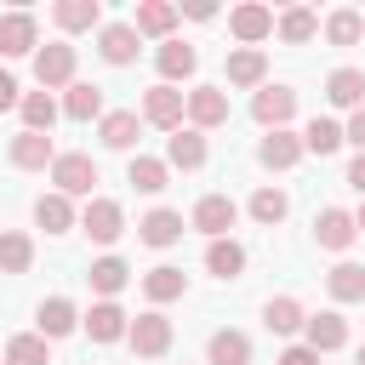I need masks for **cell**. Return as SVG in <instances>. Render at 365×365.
<instances>
[{"mask_svg": "<svg viewBox=\"0 0 365 365\" xmlns=\"http://www.w3.org/2000/svg\"><path fill=\"white\" fill-rule=\"evenodd\" d=\"M342 342H348L342 314H331V308H325V314H308V348H314V354H336Z\"/></svg>", "mask_w": 365, "mask_h": 365, "instance_id": "obj_17", "label": "cell"}, {"mask_svg": "<svg viewBox=\"0 0 365 365\" xmlns=\"http://www.w3.org/2000/svg\"><path fill=\"white\" fill-rule=\"evenodd\" d=\"M125 182H131L137 194H160V188H165V160H148V154H137V160L125 165Z\"/></svg>", "mask_w": 365, "mask_h": 365, "instance_id": "obj_37", "label": "cell"}, {"mask_svg": "<svg viewBox=\"0 0 365 365\" xmlns=\"http://www.w3.org/2000/svg\"><path fill=\"white\" fill-rule=\"evenodd\" d=\"M279 365H319V354H314L308 342H297V348H285V354H279Z\"/></svg>", "mask_w": 365, "mask_h": 365, "instance_id": "obj_42", "label": "cell"}, {"mask_svg": "<svg viewBox=\"0 0 365 365\" xmlns=\"http://www.w3.org/2000/svg\"><path fill=\"white\" fill-rule=\"evenodd\" d=\"M6 365H51L46 336H11L6 342Z\"/></svg>", "mask_w": 365, "mask_h": 365, "instance_id": "obj_41", "label": "cell"}, {"mask_svg": "<svg viewBox=\"0 0 365 365\" xmlns=\"http://www.w3.org/2000/svg\"><path fill=\"white\" fill-rule=\"evenodd\" d=\"M348 188H359V194H365V154L348 165Z\"/></svg>", "mask_w": 365, "mask_h": 365, "instance_id": "obj_45", "label": "cell"}, {"mask_svg": "<svg viewBox=\"0 0 365 365\" xmlns=\"http://www.w3.org/2000/svg\"><path fill=\"white\" fill-rule=\"evenodd\" d=\"M34 80L51 91V86H74V46H40V57H34Z\"/></svg>", "mask_w": 365, "mask_h": 365, "instance_id": "obj_6", "label": "cell"}, {"mask_svg": "<svg viewBox=\"0 0 365 365\" xmlns=\"http://www.w3.org/2000/svg\"><path fill=\"white\" fill-rule=\"evenodd\" d=\"M257 160H262L268 171H285V165L302 160V137H291V131H268V137L257 143Z\"/></svg>", "mask_w": 365, "mask_h": 365, "instance_id": "obj_14", "label": "cell"}, {"mask_svg": "<svg viewBox=\"0 0 365 365\" xmlns=\"http://www.w3.org/2000/svg\"><path fill=\"white\" fill-rule=\"evenodd\" d=\"M182 114H188V91H177V86H165V80L143 91V120H148V125L182 131Z\"/></svg>", "mask_w": 365, "mask_h": 365, "instance_id": "obj_1", "label": "cell"}, {"mask_svg": "<svg viewBox=\"0 0 365 365\" xmlns=\"http://www.w3.org/2000/svg\"><path fill=\"white\" fill-rule=\"evenodd\" d=\"M57 29H68V34H80V29H97V17H103V6L97 0H57Z\"/></svg>", "mask_w": 365, "mask_h": 365, "instance_id": "obj_32", "label": "cell"}, {"mask_svg": "<svg viewBox=\"0 0 365 365\" xmlns=\"http://www.w3.org/2000/svg\"><path fill=\"white\" fill-rule=\"evenodd\" d=\"M86 279H91V291H103V302H114V291H125V279H131V268H125L120 257H97Z\"/></svg>", "mask_w": 365, "mask_h": 365, "instance_id": "obj_29", "label": "cell"}, {"mask_svg": "<svg viewBox=\"0 0 365 365\" xmlns=\"http://www.w3.org/2000/svg\"><path fill=\"white\" fill-rule=\"evenodd\" d=\"M279 40H291V46H302V40H314L319 34V17L308 11V6H291V11H279Z\"/></svg>", "mask_w": 365, "mask_h": 365, "instance_id": "obj_35", "label": "cell"}, {"mask_svg": "<svg viewBox=\"0 0 365 365\" xmlns=\"http://www.w3.org/2000/svg\"><path fill=\"white\" fill-rule=\"evenodd\" d=\"M354 222H359V234H365V205H359V217H354Z\"/></svg>", "mask_w": 365, "mask_h": 365, "instance_id": "obj_46", "label": "cell"}, {"mask_svg": "<svg viewBox=\"0 0 365 365\" xmlns=\"http://www.w3.org/2000/svg\"><path fill=\"white\" fill-rule=\"evenodd\" d=\"M262 325H268L274 336H291L297 325H308V314H302V302H297V297H268V308H262Z\"/></svg>", "mask_w": 365, "mask_h": 365, "instance_id": "obj_26", "label": "cell"}, {"mask_svg": "<svg viewBox=\"0 0 365 365\" xmlns=\"http://www.w3.org/2000/svg\"><path fill=\"white\" fill-rule=\"evenodd\" d=\"M80 325H86V336H91V342H120V336L131 331V319H125V308H120V302H97Z\"/></svg>", "mask_w": 365, "mask_h": 365, "instance_id": "obj_11", "label": "cell"}, {"mask_svg": "<svg viewBox=\"0 0 365 365\" xmlns=\"http://www.w3.org/2000/svg\"><path fill=\"white\" fill-rule=\"evenodd\" d=\"M325 291H331L336 302H365V268H359V262H336V268L325 274Z\"/></svg>", "mask_w": 365, "mask_h": 365, "instance_id": "obj_27", "label": "cell"}, {"mask_svg": "<svg viewBox=\"0 0 365 365\" xmlns=\"http://www.w3.org/2000/svg\"><path fill=\"white\" fill-rule=\"evenodd\" d=\"M80 228H86L97 245H114V240L125 234V211H120L114 200H91V205H86V217H80Z\"/></svg>", "mask_w": 365, "mask_h": 365, "instance_id": "obj_8", "label": "cell"}, {"mask_svg": "<svg viewBox=\"0 0 365 365\" xmlns=\"http://www.w3.org/2000/svg\"><path fill=\"white\" fill-rule=\"evenodd\" d=\"M125 336H131V348H137L143 359H160V354L171 348V319H165L160 308H148V314H137V319H131V331H125Z\"/></svg>", "mask_w": 365, "mask_h": 365, "instance_id": "obj_2", "label": "cell"}, {"mask_svg": "<svg viewBox=\"0 0 365 365\" xmlns=\"http://www.w3.org/2000/svg\"><path fill=\"white\" fill-rule=\"evenodd\" d=\"M63 114H68V120H97V114H103V91L86 86V80H74L68 97H63Z\"/></svg>", "mask_w": 365, "mask_h": 365, "instance_id": "obj_36", "label": "cell"}, {"mask_svg": "<svg viewBox=\"0 0 365 365\" xmlns=\"http://www.w3.org/2000/svg\"><path fill=\"white\" fill-rule=\"evenodd\" d=\"M17 103H23V97H17V80H11V74H0V114H6V108H17Z\"/></svg>", "mask_w": 365, "mask_h": 365, "instance_id": "obj_43", "label": "cell"}, {"mask_svg": "<svg viewBox=\"0 0 365 365\" xmlns=\"http://www.w3.org/2000/svg\"><path fill=\"white\" fill-rule=\"evenodd\" d=\"M154 63H160V74H165V86H171V80H188V74H194L200 51H194V46H182V40H165V46L154 51Z\"/></svg>", "mask_w": 365, "mask_h": 365, "instance_id": "obj_22", "label": "cell"}, {"mask_svg": "<svg viewBox=\"0 0 365 365\" xmlns=\"http://www.w3.org/2000/svg\"><path fill=\"white\" fill-rule=\"evenodd\" d=\"M17 108H23V125H29V131H51V120H57V103H51V91H29Z\"/></svg>", "mask_w": 365, "mask_h": 365, "instance_id": "obj_39", "label": "cell"}, {"mask_svg": "<svg viewBox=\"0 0 365 365\" xmlns=\"http://www.w3.org/2000/svg\"><path fill=\"white\" fill-rule=\"evenodd\" d=\"M359 365H365V348H359Z\"/></svg>", "mask_w": 365, "mask_h": 365, "instance_id": "obj_47", "label": "cell"}, {"mask_svg": "<svg viewBox=\"0 0 365 365\" xmlns=\"http://www.w3.org/2000/svg\"><path fill=\"white\" fill-rule=\"evenodd\" d=\"M29 262H34V240L6 228L0 234V274H29Z\"/></svg>", "mask_w": 365, "mask_h": 365, "instance_id": "obj_30", "label": "cell"}, {"mask_svg": "<svg viewBox=\"0 0 365 365\" xmlns=\"http://www.w3.org/2000/svg\"><path fill=\"white\" fill-rule=\"evenodd\" d=\"M205 268H211L217 279H240V268H245V245H240V240H211V245H205Z\"/></svg>", "mask_w": 365, "mask_h": 365, "instance_id": "obj_25", "label": "cell"}, {"mask_svg": "<svg viewBox=\"0 0 365 365\" xmlns=\"http://www.w3.org/2000/svg\"><path fill=\"white\" fill-rule=\"evenodd\" d=\"M74 325H80V314H74V302H68V297L40 302V336H68Z\"/></svg>", "mask_w": 365, "mask_h": 365, "instance_id": "obj_34", "label": "cell"}, {"mask_svg": "<svg viewBox=\"0 0 365 365\" xmlns=\"http://www.w3.org/2000/svg\"><path fill=\"white\" fill-rule=\"evenodd\" d=\"M34 34H40V29H34L29 11H6V17H0V57H29V51H34Z\"/></svg>", "mask_w": 365, "mask_h": 365, "instance_id": "obj_12", "label": "cell"}, {"mask_svg": "<svg viewBox=\"0 0 365 365\" xmlns=\"http://www.w3.org/2000/svg\"><path fill=\"white\" fill-rule=\"evenodd\" d=\"M342 143H348V131H342L336 120H308V131H302V148H308V154H319V160H325V154H336Z\"/></svg>", "mask_w": 365, "mask_h": 365, "instance_id": "obj_33", "label": "cell"}, {"mask_svg": "<svg viewBox=\"0 0 365 365\" xmlns=\"http://www.w3.org/2000/svg\"><path fill=\"white\" fill-rule=\"evenodd\" d=\"M51 182H57V194H91V182H97V160H91V154H57Z\"/></svg>", "mask_w": 365, "mask_h": 365, "instance_id": "obj_5", "label": "cell"}, {"mask_svg": "<svg viewBox=\"0 0 365 365\" xmlns=\"http://www.w3.org/2000/svg\"><path fill=\"white\" fill-rule=\"evenodd\" d=\"M97 137H103V148H114V154H125V148L137 143V114H131V108H114V114H103V125H97Z\"/></svg>", "mask_w": 365, "mask_h": 365, "instance_id": "obj_23", "label": "cell"}, {"mask_svg": "<svg viewBox=\"0 0 365 365\" xmlns=\"http://www.w3.org/2000/svg\"><path fill=\"white\" fill-rule=\"evenodd\" d=\"M34 222H40L46 234H68V228H74V205H68V194H40V200H34Z\"/></svg>", "mask_w": 365, "mask_h": 365, "instance_id": "obj_24", "label": "cell"}, {"mask_svg": "<svg viewBox=\"0 0 365 365\" xmlns=\"http://www.w3.org/2000/svg\"><path fill=\"white\" fill-rule=\"evenodd\" d=\"M262 74H268V57L257 46H240L228 57V86H262Z\"/></svg>", "mask_w": 365, "mask_h": 365, "instance_id": "obj_28", "label": "cell"}, {"mask_svg": "<svg viewBox=\"0 0 365 365\" xmlns=\"http://www.w3.org/2000/svg\"><path fill=\"white\" fill-rule=\"evenodd\" d=\"M285 211H291V200H285L279 188H257V194H251V217H257L262 228H274V222H285Z\"/></svg>", "mask_w": 365, "mask_h": 365, "instance_id": "obj_40", "label": "cell"}, {"mask_svg": "<svg viewBox=\"0 0 365 365\" xmlns=\"http://www.w3.org/2000/svg\"><path fill=\"white\" fill-rule=\"evenodd\" d=\"M182 291H188V274L171 268V262H160V268L143 274V297H148V302H177Z\"/></svg>", "mask_w": 365, "mask_h": 365, "instance_id": "obj_16", "label": "cell"}, {"mask_svg": "<svg viewBox=\"0 0 365 365\" xmlns=\"http://www.w3.org/2000/svg\"><path fill=\"white\" fill-rule=\"evenodd\" d=\"M251 114H257V125L285 131V120L297 114V91H291V86H262V91L251 97Z\"/></svg>", "mask_w": 365, "mask_h": 365, "instance_id": "obj_3", "label": "cell"}, {"mask_svg": "<svg viewBox=\"0 0 365 365\" xmlns=\"http://www.w3.org/2000/svg\"><path fill=\"white\" fill-rule=\"evenodd\" d=\"M165 160L171 165H182V171H200L205 165V131H171V143H165Z\"/></svg>", "mask_w": 365, "mask_h": 365, "instance_id": "obj_20", "label": "cell"}, {"mask_svg": "<svg viewBox=\"0 0 365 365\" xmlns=\"http://www.w3.org/2000/svg\"><path fill=\"white\" fill-rule=\"evenodd\" d=\"M205 359H211V365H251V342H245L240 331H217V336L205 342Z\"/></svg>", "mask_w": 365, "mask_h": 365, "instance_id": "obj_31", "label": "cell"}, {"mask_svg": "<svg viewBox=\"0 0 365 365\" xmlns=\"http://www.w3.org/2000/svg\"><path fill=\"white\" fill-rule=\"evenodd\" d=\"M6 154H11V165H17V171H46V165H57V148H51V137H46V131H17Z\"/></svg>", "mask_w": 365, "mask_h": 365, "instance_id": "obj_4", "label": "cell"}, {"mask_svg": "<svg viewBox=\"0 0 365 365\" xmlns=\"http://www.w3.org/2000/svg\"><path fill=\"white\" fill-rule=\"evenodd\" d=\"M314 240H319L325 251H348V245L359 240V222H354L348 211H336V205H325V211L314 217Z\"/></svg>", "mask_w": 365, "mask_h": 365, "instance_id": "obj_9", "label": "cell"}, {"mask_svg": "<svg viewBox=\"0 0 365 365\" xmlns=\"http://www.w3.org/2000/svg\"><path fill=\"white\" fill-rule=\"evenodd\" d=\"M131 29H137V34H154V40H171V29H177V6H171V0H143Z\"/></svg>", "mask_w": 365, "mask_h": 365, "instance_id": "obj_18", "label": "cell"}, {"mask_svg": "<svg viewBox=\"0 0 365 365\" xmlns=\"http://www.w3.org/2000/svg\"><path fill=\"white\" fill-rule=\"evenodd\" d=\"M348 143H359V154H365V108H354V120H348Z\"/></svg>", "mask_w": 365, "mask_h": 365, "instance_id": "obj_44", "label": "cell"}, {"mask_svg": "<svg viewBox=\"0 0 365 365\" xmlns=\"http://www.w3.org/2000/svg\"><path fill=\"white\" fill-rule=\"evenodd\" d=\"M137 240H143V245H177V240H182V211H165V205L148 211V217L137 222Z\"/></svg>", "mask_w": 365, "mask_h": 365, "instance_id": "obj_15", "label": "cell"}, {"mask_svg": "<svg viewBox=\"0 0 365 365\" xmlns=\"http://www.w3.org/2000/svg\"><path fill=\"white\" fill-rule=\"evenodd\" d=\"M325 97H331L336 108H365V74H359V68H331Z\"/></svg>", "mask_w": 365, "mask_h": 365, "instance_id": "obj_21", "label": "cell"}, {"mask_svg": "<svg viewBox=\"0 0 365 365\" xmlns=\"http://www.w3.org/2000/svg\"><path fill=\"white\" fill-rule=\"evenodd\" d=\"M359 34H365V17H359V11L342 6V11L325 17V40H331V46H359Z\"/></svg>", "mask_w": 365, "mask_h": 365, "instance_id": "obj_38", "label": "cell"}, {"mask_svg": "<svg viewBox=\"0 0 365 365\" xmlns=\"http://www.w3.org/2000/svg\"><path fill=\"white\" fill-rule=\"evenodd\" d=\"M234 217H240V205H234L228 194H205V200L194 205V217H188V222H194L200 234H211V240H222V234L234 228Z\"/></svg>", "mask_w": 365, "mask_h": 365, "instance_id": "obj_7", "label": "cell"}, {"mask_svg": "<svg viewBox=\"0 0 365 365\" xmlns=\"http://www.w3.org/2000/svg\"><path fill=\"white\" fill-rule=\"evenodd\" d=\"M97 51H103V63H114V68L131 63V57H137V29H131V23H108V29L97 34Z\"/></svg>", "mask_w": 365, "mask_h": 365, "instance_id": "obj_19", "label": "cell"}, {"mask_svg": "<svg viewBox=\"0 0 365 365\" xmlns=\"http://www.w3.org/2000/svg\"><path fill=\"white\" fill-rule=\"evenodd\" d=\"M228 29H234V40H240V46H257V40H268V34H274V11H268V6H234Z\"/></svg>", "mask_w": 365, "mask_h": 365, "instance_id": "obj_13", "label": "cell"}, {"mask_svg": "<svg viewBox=\"0 0 365 365\" xmlns=\"http://www.w3.org/2000/svg\"><path fill=\"white\" fill-rule=\"evenodd\" d=\"M188 120H194V131L222 125V120H228V97H222V86H194V91H188Z\"/></svg>", "mask_w": 365, "mask_h": 365, "instance_id": "obj_10", "label": "cell"}]
</instances>
